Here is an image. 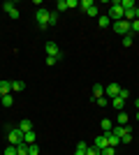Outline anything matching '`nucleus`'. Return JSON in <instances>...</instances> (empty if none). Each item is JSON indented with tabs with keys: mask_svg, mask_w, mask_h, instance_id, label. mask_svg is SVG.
I'll list each match as a JSON object with an SVG mask.
<instances>
[{
	"mask_svg": "<svg viewBox=\"0 0 139 155\" xmlns=\"http://www.w3.org/2000/svg\"><path fill=\"white\" fill-rule=\"evenodd\" d=\"M107 16H109L114 23H116V21H123V19H125V9L121 7V0H114L111 5H109V14H107Z\"/></svg>",
	"mask_w": 139,
	"mask_h": 155,
	"instance_id": "obj_1",
	"label": "nucleus"
},
{
	"mask_svg": "<svg viewBox=\"0 0 139 155\" xmlns=\"http://www.w3.org/2000/svg\"><path fill=\"white\" fill-rule=\"evenodd\" d=\"M7 141H9V146H19V143H23V132H21L19 127H9V130H7Z\"/></svg>",
	"mask_w": 139,
	"mask_h": 155,
	"instance_id": "obj_2",
	"label": "nucleus"
},
{
	"mask_svg": "<svg viewBox=\"0 0 139 155\" xmlns=\"http://www.w3.org/2000/svg\"><path fill=\"white\" fill-rule=\"evenodd\" d=\"M49 9H46V7H40V9H37V12H35V21H37V26L42 28V30H44V28H49Z\"/></svg>",
	"mask_w": 139,
	"mask_h": 155,
	"instance_id": "obj_3",
	"label": "nucleus"
},
{
	"mask_svg": "<svg viewBox=\"0 0 139 155\" xmlns=\"http://www.w3.org/2000/svg\"><path fill=\"white\" fill-rule=\"evenodd\" d=\"M44 51H46V56H51V58H58V60H63V56H65V53L60 51V46L56 44V42H46V44H44Z\"/></svg>",
	"mask_w": 139,
	"mask_h": 155,
	"instance_id": "obj_4",
	"label": "nucleus"
},
{
	"mask_svg": "<svg viewBox=\"0 0 139 155\" xmlns=\"http://www.w3.org/2000/svg\"><path fill=\"white\" fill-rule=\"evenodd\" d=\"M111 28H114V32L116 35H121V37H125V35H130V21H116V23H111Z\"/></svg>",
	"mask_w": 139,
	"mask_h": 155,
	"instance_id": "obj_5",
	"label": "nucleus"
},
{
	"mask_svg": "<svg viewBox=\"0 0 139 155\" xmlns=\"http://www.w3.org/2000/svg\"><path fill=\"white\" fill-rule=\"evenodd\" d=\"M79 7L88 14V16H98V7H95V2H93V0H81Z\"/></svg>",
	"mask_w": 139,
	"mask_h": 155,
	"instance_id": "obj_6",
	"label": "nucleus"
},
{
	"mask_svg": "<svg viewBox=\"0 0 139 155\" xmlns=\"http://www.w3.org/2000/svg\"><path fill=\"white\" fill-rule=\"evenodd\" d=\"M118 93H121V86H118V84H109V86L104 88V97H109V100L118 97Z\"/></svg>",
	"mask_w": 139,
	"mask_h": 155,
	"instance_id": "obj_7",
	"label": "nucleus"
},
{
	"mask_svg": "<svg viewBox=\"0 0 139 155\" xmlns=\"http://www.w3.org/2000/svg\"><path fill=\"white\" fill-rule=\"evenodd\" d=\"M93 146H95V148H107V146H109V143H107V134H102V137H95V141H93Z\"/></svg>",
	"mask_w": 139,
	"mask_h": 155,
	"instance_id": "obj_8",
	"label": "nucleus"
},
{
	"mask_svg": "<svg viewBox=\"0 0 139 155\" xmlns=\"http://www.w3.org/2000/svg\"><path fill=\"white\" fill-rule=\"evenodd\" d=\"M104 134H107V143H109L111 148H116V146L121 143V139H118L116 134H114V132H104Z\"/></svg>",
	"mask_w": 139,
	"mask_h": 155,
	"instance_id": "obj_9",
	"label": "nucleus"
},
{
	"mask_svg": "<svg viewBox=\"0 0 139 155\" xmlns=\"http://www.w3.org/2000/svg\"><path fill=\"white\" fill-rule=\"evenodd\" d=\"M12 93V81H0V97Z\"/></svg>",
	"mask_w": 139,
	"mask_h": 155,
	"instance_id": "obj_10",
	"label": "nucleus"
},
{
	"mask_svg": "<svg viewBox=\"0 0 139 155\" xmlns=\"http://www.w3.org/2000/svg\"><path fill=\"white\" fill-rule=\"evenodd\" d=\"M93 97L98 100V97H104V86L102 84H93Z\"/></svg>",
	"mask_w": 139,
	"mask_h": 155,
	"instance_id": "obj_11",
	"label": "nucleus"
},
{
	"mask_svg": "<svg viewBox=\"0 0 139 155\" xmlns=\"http://www.w3.org/2000/svg\"><path fill=\"white\" fill-rule=\"evenodd\" d=\"M35 139H37V134H35V130H30V132H23V143H35Z\"/></svg>",
	"mask_w": 139,
	"mask_h": 155,
	"instance_id": "obj_12",
	"label": "nucleus"
},
{
	"mask_svg": "<svg viewBox=\"0 0 139 155\" xmlns=\"http://www.w3.org/2000/svg\"><path fill=\"white\" fill-rule=\"evenodd\" d=\"M111 104H114V109H116V111H125V100H121V97H114Z\"/></svg>",
	"mask_w": 139,
	"mask_h": 155,
	"instance_id": "obj_13",
	"label": "nucleus"
},
{
	"mask_svg": "<svg viewBox=\"0 0 139 155\" xmlns=\"http://www.w3.org/2000/svg\"><path fill=\"white\" fill-rule=\"evenodd\" d=\"M86 150H88V143L79 141V143H77V148H74V155H86Z\"/></svg>",
	"mask_w": 139,
	"mask_h": 155,
	"instance_id": "obj_14",
	"label": "nucleus"
},
{
	"mask_svg": "<svg viewBox=\"0 0 139 155\" xmlns=\"http://www.w3.org/2000/svg\"><path fill=\"white\" fill-rule=\"evenodd\" d=\"M98 26L100 28H111V19L109 16H98Z\"/></svg>",
	"mask_w": 139,
	"mask_h": 155,
	"instance_id": "obj_15",
	"label": "nucleus"
},
{
	"mask_svg": "<svg viewBox=\"0 0 139 155\" xmlns=\"http://www.w3.org/2000/svg\"><path fill=\"white\" fill-rule=\"evenodd\" d=\"M127 120H130V116H127L125 111H118V116H116V123H118V125H127Z\"/></svg>",
	"mask_w": 139,
	"mask_h": 155,
	"instance_id": "obj_16",
	"label": "nucleus"
},
{
	"mask_svg": "<svg viewBox=\"0 0 139 155\" xmlns=\"http://www.w3.org/2000/svg\"><path fill=\"white\" fill-rule=\"evenodd\" d=\"M19 130H21V132H30V130H33V123H30L28 118H23V120L19 123Z\"/></svg>",
	"mask_w": 139,
	"mask_h": 155,
	"instance_id": "obj_17",
	"label": "nucleus"
},
{
	"mask_svg": "<svg viewBox=\"0 0 139 155\" xmlns=\"http://www.w3.org/2000/svg\"><path fill=\"white\" fill-rule=\"evenodd\" d=\"M121 7H123V9H137V2H134V0H121Z\"/></svg>",
	"mask_w": 139,
	"mask_h": 155,
	"instance_id": "obj_18",
	"label": "nucleus"
},
{
	"mask_svg": "<svg viewBox=\"0 0 139 155\" xmlns=\"http://www.w3.org/2000/svg\"><path fill=\"white\" fill-rule=\"evenodd\" d=\"M0 102H2V107H12V104H14V95H12V93H9V95H2V97H0Z\"/></svg>",
	"mask_w": 139,
	"mask_h": 155,
	"instance_id": "obj_19",
	"label": "nucleus"
},
{
	"mask_svg": "<svg viewBox=\"0 0 139 155\" xmlns=\"http://www.w3.org/2000/svg\"><path fill=\"white\" fill-rule=\"evenodd\" d=\"M21 91H26V84L23 81H12V93H21Z\"/></svg>",
	"mask_w": 139,
	"mask_h": 155,
	"instance_id": "obj_20",
	"label": "nucleus"
},
{
	"mask_svg": "<svg viewBox=\"0 0 139 155\" xmlns=\"http://www.w3.org/2000/svg\"><path fill=\"white\" fill-rule=\"evenodd\" d=\"M100 125H102V130H104V132H111V130H114V123L109 120V118H102V123H100Z\"/></svg>",
	"mask_w": 139,
	"mask_h": 155,
	"instance_id": "obj_21",
	"label": "nucleus"
},
{
	"mask_svg": "<svg viewBox=\"0 0 139 155\" xmlns=\"http://www.w3.org/2000/svg\"><path fill=\"white\" fill-rule=\"evenodd\" d=\"M2 9H5V12L9 14V12H14V9H16V5H14L12 0H5V2H2Z\"/></svg>",
	"mask_w": 139,
	"mask_h": 155,
	"instance_id": "obj_22",
	"label": "nucleus"
},
{
	"mask_svg": "<svg viewBox=\"0 0 139 155\" xmlns=\"http://www.w3.org/2000/svg\"><path fill=\"white\" fill-rule=\"evenodd\" d=\"M132 44H134V35L130 32V35H125V37H123V46H132Z\"/></svg>",
	"mask_w": 139,
	"mask_h": 155,
	"instance_id": "obj_23",
	"label": "nucleus"
},
{
	"mask_svg": "<svg viewBox=\"0 0 139 155\" xmlns=\"http://www.w3.org/2000/svg\"><path fill=\"white\" fill-rule=\"evenodd\" d=\"M28 155H40V146H37V143H30V146H28Z\"/></svg>",
	"mask_w": 139,
	"mask_h": 155,
	"instance_id": "obj_24",
	"label": "nucleus"
},
{
	"mask_svg": "<svg viewBox=\"0 0 139 155\" xmlns=\"http://www.w3.org/2000/svg\"><path fill=\"white\" fill-rule=\"evenodd\" d=\"M56 9H58V12H65L67 9V0H58V2H56Z\"/></svg>",
	"mask_w": 139,
	"mask_h": 155,
	"instance_id": "obj_25",
	"label": "nucleus"
},
{
	"mask_svg": "<svg viewBox=\"0 0 139 155\" xmlns=\"http://www.w3.org/2000/svg\"><path fill=\"white\" fill-rule=\"evenodd\" d=\"M100 155H116V148L107 146V148H102V150H100Z\"/></svg>",
	"mask_w": 139,
	"mask_h": 155,
	"instance_id": "obj_26",
	"label": "nucleus"
},
{
	"mask_svg": "<svg viewBox=\"0 0 139 155\" xmlns=\"http://www.w3.org/2000/svg\"><path fill=\"white\" fill-rule=\"evenodd\" d=\"M2 155H19L16 153V146H7V148L2 150Z\"/></svg>",
	"mask_w": 139,
	"mask_h": 155,
	"instance_id": "obj_27",
	"label": "nucleus"
},
{
	"mask_svg": "<svg viewBox=\"0 0 139 155\" xmlns=\"http://www.w3.org/2000/svg\"><path fill=\"white\" fill-rule=\"evenodd\" d=\"M53 23H58V12H51V14H49V26H53Z\"/></svg>",
	"mask_w": 139,
	"mask_h": 155,
	"instance_id": "obj_28",
	"label": "nucleus"
},
{
	"mask_svg": "<svg viewBox=\"0 0 139 155\" xmlns=\"http://www.w3.org/2000/svg\"><path fill=\"white\" fill-rule=\"evenodd\" d=\"M95 104H98V107H107V104H109V97H98Z\"/></svg>",
	"mask_w": 139,
	"mask_h": 155,
	"instance_id": "obj_29",
	"label": "nucleus"
},
{
	"mask_svg": "<svg viewBox=\"0 0 139 155\" xmlns=\"http://www.w3.org/2000/svg\"><path fill=\"white\" fill-rule=\"evenodd\" d=\"M60 60L58 58H51V56H46V65H49V67H53V65H58Z\"/></svg>",
	"mask_w": 139,
	"mask_h": 155,
	"instance_id": "obj_30",
	"label": "nucleus"
},
{
	"mask_svg": "<svg viewBox=\"0 0 139 155\" xmlns=\"http://www.w3.org/2000/svg\"><path fill=\"white\" fill-rule=\"evenodd\" d=\"M86 155H100V148H95V146H88Z\"/></svg>",
	"mask_w": 139,
	"mask_h": 155,
	"instance_id": "obj_31",
	"label": "nucleus"
},
{
	"mask_svg": "<svg viewBox=\"0 0 139 155\" xmlns=\"http://www.w3.org/2000/svg\"><path fill=\"white\" fill-rule=\"evenodd\" d=\"M118 97H121V100H127V97H130V93H127V88H121Z\"/></svg>",
	"mask_w": 139,
	"mask_h": 155,
	"instance_id": "obj_32",
	"label": "nucleus"
},
{
	"mask_svg": "<svg viewBox=\"0 0 139 155\" xmlns=\"http://www.w3.org/2000/svg\"><path fill=\"white\" fill-rule=\"evenodd\" d=\"M72 7H79V0H67V9H72Z\"/></svg>",
	"mask_w": 139,
	"mask_h": 155,
	"instance_id": "obj_33",
	"label": "nucleus"
},
{
	"mask_svg": "<svg viewBox=\"0 0 139 155\" xmlns=\"http://www.w3.org/2000/svg\"><path fill=\"white\" fill-rule=\"evenodd\" d=\"M134 19H139V7H137V9H134Z\"/></svg>",
	"mask_w": 139,
	"mask_h": 155,
	"instance_id": "obj_34",
	"label": "nucleus"
},
{
	"mask_svg": "<svg viewBox=\"0 0 139 155\" xmlns=\"http://www.w3.org/2000/svg\"><path fill=\"white\" fill-rule=\"evenodd\" d=\"M134 104H137V111H139V100H134Z\"/></svg>",
	"mask_w": 139,
	"mask_h": 155,
	"instance_id": "obj_35",
	"label": "nucleus"
},
{
	"mask_svg": "<svg viewBox=\"0 0 139 155\" xmlns=\"http://www.w3.org/2000/svg\"><path fill=\"white\" fill-rule=\"evenodd\" d=\"M137 120H139V111H137Z\"/></svg>",
	"mask_w": 139,
	"mask_h": 155,
	"instance_id": "obj_36",
	"label": "nucleus"
},
{
	"mask_svg": "<svg viewBox=\"0 0 139 155\" xmlns=\"http://www.w3.org/2000/svg\"><path fill=\"white\" fill-rule=\"evenodd\" d=\"M0 155H2V150H0Z\"/></svg>",
	"mask_w": 139,
	"mask_h": 155,
	"instance_id": "obj_37",
	"label": "nucleus"
},
{
	"mask_svg": "<svg viewBox=\"0 0 139 155\" xmlns=\"http://www.w3.org/2000/svg\"><path fill=\"white\" fill-rule=\"evenodd\" d=\"M137 139H139V134H137Z\"/></svg>",
	"mask_w": 139,
	"mask_h": 155,
	"instance_id": "obj_38",
	"label": "nucleus"
}]
</instances>
